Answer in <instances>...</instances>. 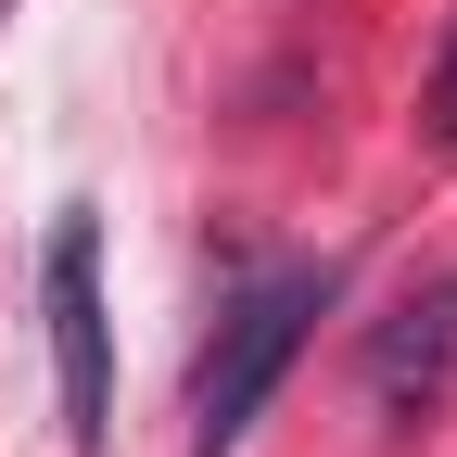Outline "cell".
Returning a JSON list of instances; mask_svg holds the SVG:
<instances>
[{
  "label": "cell",
  "instance_id": "6da1fadb",
  "mask_svg": "<svg viewBox=\"0 0 457 457\" xmlns=\"http://www.w3.org/2000/svg\"><path fill=\"white\" fill-rule=\"evenodd\" d=\"M318 305H330V267H293V279H254V293L216 318L204 369H191V445H204V457H228V445L254 432V407L279 394V369L305 356Z\"/></svg>",
  "mask_w": 457,
  "mask_h": 457
},
{
  "label": "cell",
  "instance_id": "3957f363",
  "mask_svg": "<svg viewBox=\"0 0 457 457\" xmlns=\"http://www.w3.org/2000/svg\"><path fill=\"white\" fill-rule=\"evenodd\" d=\"M445 369H457V279H432V293H407V305H394V330H381L369 381H381V407H394V420H432Z\"/></svg>",
  "mask_w": 457,
  "mask_h": 457
},
{
  "label": "cell",
  "instance_id": "277c9868",
  "mask_svg": "<svg viewBox=\"0 0 457 457\" xmlns=\"http://www.w3.org/2000/svg\"><path fill=\"white\" fill-rule=\"evenodd\" d=\"M420 128L457 153V38H445V64H432V89H420Z\"/></svg>",
  "mask_w": 457,
  "mask_h": 457
},
{
  "label": "cell",
  "instance_id": "7a4b0ae2",
  "mask_svg": "<svg viewBox=\"0 0 457 457\" xmlns=\"http://www.w3.org/2000/svg\"><path fill=\"white\" fill-rule=\"evenodd\" d=\"M38 305H51V369H64V445L102 457L114 445V318H102V228L89 216H51Z\"/></svg>",
  "mask_w": 457,
  "mask_h": 457
}]
</instances>
